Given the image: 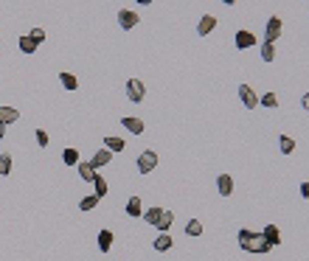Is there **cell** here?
I'll return each mask as SVG.
<instances>
[{
  "label": "cell",
  "mask_w": 309,
  "mask_h": 261,
  "mask_svg": "<svg viewBox=\"0 0 309 261\" xmlns=\"http://www.w3.org/2000/svg\"><path fill=\"white\" fill-rule=\"evenodd\" d=\"M239 247H242L244 253H253V255H264L267 250H270V244H267L264 236H261V233L247 230V227L239 230Z\"/></svg>",
  "instance_id": "6da1fadb"
},
{
  "label": "cell",
  "mask_w": 309,
  "mask_h": 261,
  "mask_svg": "<svg viewBox=\"0 0 309 261\" xmlns=\"http://www.w3.org/2000/svg\"><path fill=\"white\" fill-rule=\"evenodd\" d=\"M138 171L141 174H149V171H155V166H158V152L155 149H144L141 155H138Z\"/></svg>",
  "instance_id": "7a4b0ae2"
},
{
  "label": "cell",
  "mask_w": 309,
  "mask_h": 261,
  "mask_svg": "<svg viewBox=\"0 0 309 261\" xmlns=\"http://www.w3.org/2000/svg\"><path fill=\"white\" fill-rule=\"evenodd\" d=\"M144 96H146V85L141 79H130V82H127V99H130L132 104H141Z\"/></svg>",
  "instance_id": "3957f363"
},
{
  "label": "cell",
  "mask_w": 309,
  "mask_h": 261,
  "mask_svg": "<svg viewBox=\"0 0 309 261\" xmlns=\"http://www.w3.org/2000/svg\"><path fill=\"white\" fill-rule=\"evenodd\" d=\"M281 29H284V23H281V17H270L264 26V43H275L281 37Z\"/></svg>",
  "instance_id": "277c9868"
},
{
  "label": "cell",
  "mask_w": 309,
  "mask_h": 261,
  "mask_svg": "<svg viewBox=\"0 0 309 261\" xmlns=\"http://www.w3.org/2000/svg\"><path fill=\"white\" fill-rule=\"evenodd\" d=\"M138 23H141V15H135L132 9H121V12H118V26H121L124 31L135 29Z\"/></svg>",
  "instance_id": "5b68a950"
},
{
  "label": "cell",
  "mask_w": 309,
  "mask_h": 261,
  "mask_svg": "<svg viewBox=\"0 0 309 261\" xmlns=\"http://www.w3.org/2000/svg\"><path fill=\"white\" fill-rule=\"evenodd\" d=\"M239 99H242V104L247 107V110H256V107H259V96H256V90H253L250 85H239Z\"/></svg>",
  "instance_id": "8992f818"
},
{
  "label": "cell",
  "mask_w": 309,
  "mask_h": 261,
  "mask_svg": "<svg viewBox=\"0 0 309 261\" xmlns=\"http://www.w3.org/2000/svg\"><path fill=\"white\" fill-rule=\"evenodd\" d=\"M253 45H256V37H253V31H247V29L236 31V48H239V51H247V48H253Z\"/></svg>",
  "instance_id": "52a82bcc"
},
{
  "label": "cell",
  "mask_w": 309,
  "mask_h": 261,
  "mask_svg": "<svg viewBox=\"0 0 309 261\" xmlns=\"http://www.w3.org/2000/svg\"><path fill=\"white\" fill-rule=\"evenodd\" d=\"M20 118V110L17 107H9V104H0V124L6 127V124H15Z\"/></svg>",
  "instance_id": "ba28073f"
},
{
  "label": "cell",
  "mask_w": 309,
  "mask_h": 261,
  "mask_svg": "<svg viewBox=\"0 0 309 261\" xmlns=\"http://www.w3.org/2000/svg\"><path fill=\"white\" fill-rule=\"evenodd\" d=\"M214 29H216V17L214 15H205L200 23H197V34H200V37H208Z\"/></svg>",
  "instance_id": "9c48e42d"
},
{
  "label": "cell",
  "mask_w": 309,
  "mask_h": 261,
  "mask_svg": "<svg viewBox=\"0 0 309 261\" xmlns=\"http://www.w3.org/2000/svg\"><path fill=\"white\" fill-rule=\"evenodd\" d=\"M216 191H219L222 197H230V194H233V180H230V174L216 177Z\"/></svg>",
  "instance_id": "30bf717a"
},
{
  "label": "cell",
  "mask_w": 309,
  "mask_h": 261,
  "mask_svg": "<svg viewBox=\"0 0 309 261\" xmlns=\"http://www.w3.org/2000/svg\"><path fill=\"white\" fill-rule=\"evenodd\" d=\"M127 216H132V219L144 216V202H141V197H130V199H127Z\"/></svg>",
  "instance_id": "8fae6325"
},
{
  "label": "cell",
  "mask_w": 309,
  "mask_h": 261,
  "mask_svg": "<svg viewBox=\"0 0 309 261\" xmlns=\"http://www.w3.org/2000/svg\"><path fill=\"white\" fill-rule=\"evenodd\" d=\"M172 244H174V239L169 236V233H158V239L152 241V247H155L158 253H166V250H172Z\"/></svg>",
  "instance_id": "7c38bea8"
},
{
  "label": "cell",
  "mask_w": 309,
  "mask_h": 261,
  "mask_svg": "<svg viewBox=\"0 0 309 261\" xmlns=\"http://www.w3.org/2000/svg\"><path fill=\"white\" fill-rule=\"evenodd\" d=\"M110 160H113V152H110V149H99L93 155V160H90V166H93V169H101V166H107Z\"/></svg>",
  "instance_id": "4fadbf2b"
},
{
  "label": "cell",
  "mask_w": 309,
  "mask_h": 261,
  "mask_svg": "<svg viewBox=\"0 0 309 261\" xmlns=\"http://www.w3.org/2000/svg\"><path fill=\"white\" fill-rule=\"evenodd\" d=\"M79 174H82V180H85V183H93L96 177H99V171L90 166V160H79Z\"/></svg>",
  "instance_id": "5bb4252c"
},
{
  "label": "cell",
  "mask_w": 309,
  "mask_h": 261,
  "mask_svg": "<svg viewBox=\"0 0 309 261\" xmlns=\"http://www.w3.org/2000/svg\"><path fill=\"white\" fill-rule=\"evenodd\" d=\"M261 236H264V239H267V244H270V247L281 244V230H278V227H275V225H267L264 230H261Z\"/></svg>",
  "instance_id": "9a60e30c"
},
{
  "label": "cell",
  "mask_w": 309,
  "mask_h": 261,
  "mask_svg": "<svg viewBox=\"0 0 309 261\" xmlns=\"http://www.w3.org/2000/svg\"><path fill=\"white\" fill-rule=\"evenodd\" d=\"M113 230H99V250L101 253H110V247H113Z\"/></svg>",
  "instance_id": "2e32d148"
},
{
  "label": "cell",
  "mask_w": 309,
  "mask_h": 261,
  "mask_svg": "<svg viewBox=\"0 0 309 261\" xmlns=\"http://www.w3.org/2000/svg\"><path fill=\"white\" fill-rule=\"evenodd\" d=\"M121 127H127L132 135H141V132L146 129V127H144V121H141V118H121Z\"/></svg>",
  "instance_id": "e0dca14e"
},
{
  "label": "cell",
  "mask_w": 309,
  "mask_h": 261,
  "mask_svg": "<svg viewBox=\"0 0 309 261\" xmlns=\"http://www.w3.org/2000/svg\"><path fill=\"white\" fill-rule=\"evenodd\" d=\"M172 222H174V213H172V211H163V213H160V219H158V225H155V227H158L160 233H169Z\"/></svg>",
  "instance_id": "ac0fdd59"
},
{
  "label": "cell",
  "mask_w": 309,
  "mask_h": 261,
  "mask_svg": "<svg viewBox=\"0 0 309 261\" xmlns=\"http://www.w3.org/2000/svg\"><path fill=\"white\" fill-rule=\"evenodd\" d=\"M59 82H62L65 90H76V87H79V79L73 76V73H59Z\"/></svg>",
  "instance_id": "d6986e66"
},
{
  "label": "cell",
  "mask_w": 309,
  "mask_h": 261,
  "mask_svg": "<svg viewBox=\"0 0 309 261\" xmlns=\"http://www.w3.org/2000/svg\"><path fill=\"white\" fill-rule=\"evenodd\" d=\"M186 233H188V236H194V239H197V236H202V222H200V219H188V222H186Z\"/></svg>",
  "instance_id": "ffe728a7"
},
{
  "label": "cell",
  "mask_w": 309,
  "mask_h": 261,
  "mask_svg": "<svg viewBox=\"0 0 309 261\" xmlns=\"http://www.w3.org/2000/svg\"><path fill=\"white\" fill-rule=\"evenodd\" d=\"M62 160H65L68 166H79V149H71V146H68L65 152H62Z\"/></svg>",
  "instance_id": "44dd1931"
},
{
  "label": "cell",
  "mask_w": 309,
  "mask_h": 261,
  "mask_svg": "<svg viewBox=\"0 0 309 261\" xmlns=\"http://www.w3.org/2000/svg\"><path fill=\"white\" fill-rule=\"evenodd\" d=\"M278 146H281V152H284V155H292V152H295V141L289 138V135H281Z\"/></svg>",
  "instance_id": "7402d4cb"
},
{
  "label": "cell",
  "mask_w": 309,
  "mask_h": 261,
  "mask_svg": "<svg viewBox=\"0 0 309 261\" xmlns=\"http://www.w3.org/2000/svg\"><path fill=\"white\" fill-rule=\"evenodd\" d=\"M37 48H40V45H37L29 34H26V37H20V51H23V54H34Z\"/></svg>",
  "instance_id": "603a6c76"
},
{
  "label": "cell",
  "mask_w": 309,
  "mask_h": 261,
  "mask_svg": "<svg viewBox=\"0 0 309 261\" xmlns=\"http://www.w3.org/2000/svg\"><path fill=\"white\" fill-rule=\"evenodd\" d=\"M259 104H261V107H270V110H275V107H278V96L270 90V93H264V96L259 99Z\"/></svg>",
  "instance_id": "cb8c5ba5"
},
{
  "label": "cell",
  "mask_w": 309,
  "mask_h": 261,
  "mask_svg": "<svg viewBox=\"0 0 309 261\" xmlns=\"http://www.w3.org/2000/svg\"><path fill=\"white\" fill-rule=\"evenodd\" d=\"M93 185H96V197H104V194H107V191H110V185H107V180H104V177H96V180H93Z\"/></svg>",
  "instance_id": "d4e9b609"
},
{
  "label": "cell",
  "mask_w": 309,
  "mask_h": 261,
  "mask_svg": "<svg viewBox=\"0 0 309 261\" xmlns=\"http://www.w3.org/2000/svg\"><path fill=\"white\" fill-rule=\"evenodd\" d=\"M96 205H99V197H96V194H90V197H82V202H79V211H93Z\"/></svg>",
  "instance_id": "484cf974"
},
{
  "label": "cell",
  "mask_w": 309,
  "mask_h": 261,
  "mask_svg": "<svg viewBox=\"0 0 309 261\" xmlns=\"http://www.w3.org/2000/svg\"><path fill=\"white\" fill-rule=\"evenodd\" d=\"M261 59H264V62H273V59H275V43H264V45H261Z\"/></svg>",
  "instance_id": "4316f807"
},
{
  "label": "cell",
  "mask_w": 309,
  "mask_h": 261,
  "mask_svg": "<svg viewBox=\"0 0 309 261\" xmlns=\"http://www.w3.org/2000/svg\"><path fill=\"white\" fill-rule=\"evenodd\" d=\"M6 174H12V155H0V177H6Z\"/></svg>",
  "instance_id": "83f0119b"
},
{
  "label": "cell",
  "mask_w": 309,
  "mask_h": 261,
  "mask_svg": "<svg viewBox=\"0 0 309 261\" xmlns=\"http://www.w3.org/2000/svg\"><path fill=\"white\" fill-rule=\"evenodd\" d=\"M104 146H107L110 152H121V149H124V141H121V138H113V135H110V138H104Z\"/></svg>",
  "instance_id": "f1b7e54d"
},
{
  "label": "cell",
  "mask_w": 309,
  "mask_h": 261,
  "mask_svg": "<svg viewBox=\"0 0 309 261\" xmlns=\"http://www.w3.org/2000/svg\"><path fill=\"white\" fill-rule=\"evenodd\" d=\"M160 208H149V211H144V219L149 222V225H158V219H160Z\"/></svg>",
  "instance_id": "f546056e"
},
{
  "label": "cell",
  "mask_w": 309,
  "mask_h": 261,
  "mask_svg": "<svg viewBox=\"0 0 309 261\" xmlns=\"http://www.w3.org/2000/svg\"><path fill=\"white\" fill-rule=\"evenodd\" d=\"M29 37H31V40H34L37 45H43L45 40H48V34H45V29H31V31H29Z\"/></svg>",
  "instance_id": "4dcf8cb0"
},
{
  "label": "cell",
  "mask_w": 309,
  "mask_h": 261,
  "mask_svg": "<svg viewBox=\"0 0 309 261\" xmlns=\"http://www.w3.org/2000/svg\"><path fill=\"white\" fill-rule=\"evenodd\" d=\"M37 143H40V146H48V132H45V129H37Z\"/></svg>",
  "instance_id": "1f68e13d"
},
{
  "label": "cell",
  "mask_w": 309,
  "mask_h": 261,
  "mask_svg": "<svg viewBox=\"0 0 309 261\" xmlns=\"http://www.w3.org/2000/svg\"><path fill=\"white\" fill-rule=\"evenodd\" d=\"M301 197L309 199V180H306V183H301Z\"/></svg>",
  "instance_id": "d6a6232c"
},
{
  "label": "cell",
  "mask_w": 309,
  "mask_h": 261,
  "mask_svg": "<svg viewBox=\"0 0 309 261\" xmlns=\"http://www.w3.org/2000/svg\"><path fill=\"white\" fill-rule=\"evenodd\" d=\"M301 104H303V110L309 113V93H303V99H301Z\"/></svg>",
  "instance_id": "836d02e7"
},
{
  "label": "cell",
  "mask_w": 309,
  "mask_h": 261,
  "mask_svg": "<svg viewBox=\"0 0 309 261\" xmlns=\"http://www.w3.org/2000/svg\"><path fill=\"white\" fill-rule=\"evenodd\" d=\"M152 0H138V6H149Z\"/></svg>",
  "instance_id": "e575fe53"
},
{
  "label": "cell",
  "mask_w": 309,
  "mask_h": 261,
  "mask_svg": "<svg viewBox=\"0 0 309 261\" xmlns=\"http://www.w3.org/2000/svg\"><path fill=\"white\" fill-rule=\"evenodd\" d=\"M3 135H6V127H3V124H0V141H3Z\"/></svg>",
  "instance_id": "d590c367"
},
{
  "label": "cell",
  "mask_w": 309,
  "mask_h": 261,
  "mask_svg": "<svg viewBox=\"0 0 309 261\" xmlns=\"http://www.w3.org/2000/svg\"><path fill=\"white\" fill-rule=\"evenodd\" d=\"M222 3H225V6H233V3H236V0H222Z\"/></svg>",
  "instance_id": "8d00e7d4"
}]
</instances>
